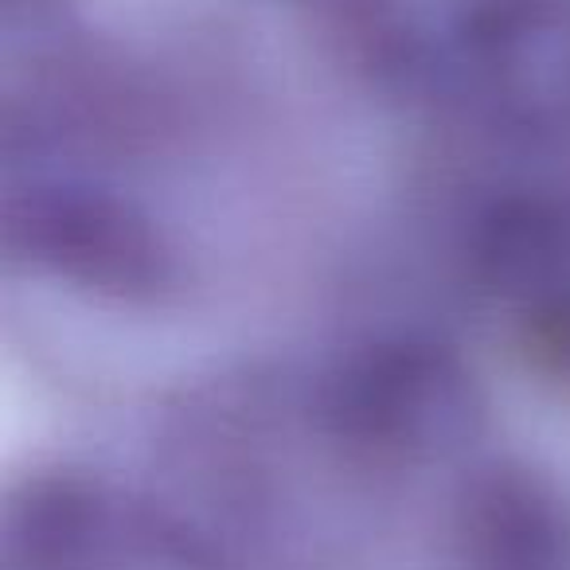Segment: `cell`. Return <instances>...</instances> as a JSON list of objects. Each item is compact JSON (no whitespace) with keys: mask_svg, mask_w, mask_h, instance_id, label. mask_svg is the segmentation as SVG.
<instances>
[]
</instances>
